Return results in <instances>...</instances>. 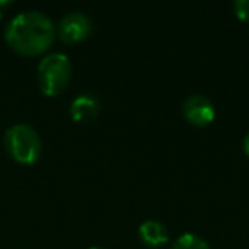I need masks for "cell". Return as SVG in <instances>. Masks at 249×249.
I'll return each instance as SVG.
<instances>
[{
  "mask_svg": "<svg viewBox=\"0 0 249 249\" xmlns=\"http://www.w3.org/2000/svg\"><path fill=\"white\" fill-rule=\"evenodd\" d=\"M242 150H244V154L249 157V132L244 135V139H242Z\"/></svg>",
  "mask_w": 249,
  "mask_h": 249,
  "instance_id": "30bf717a",
  "label": "cell"
},
{
  "mask_svg": "<svg viewBox=\"0 0 249 249\" xmlns=\"http://www.w3.org/2000/svg\"><path fill=\"white\" fill-rule=\"evenodd\" d=\"M89 249H103V248H96V246H94V248H89Z\"/></svg>",
  "mask_w": 249,
  "mask_h": 249,
  "instance_id": "7c38bea8",
  "label": "cell"
},
{
  "mask_svg": "<svg viewBox=\"0 0 249 249\" xmlns=\"http://www.w3.org/2000/svg\"><path fill=\"white\" fill-rule=\"evenodd\" d=\"M139 237L147 248H162L164 244L169 242V231L162 222L149 218L140 224Z\"/></svg>",
  "mask_w": 249,
  "mask_h": 249,
  "instance_id": "52a82bcc",
  "label": "cell"
},
{
  "mask_svg": "<svg viewBox=\"0 0 249 249\" xmlns=\"http://www.w3.org/2000/svg\"><path fill=\"white\" fill-rule=\"evenodd\" d=\"M171 249H212V248L203 237L193 234V232H186V234L174 239L173 244H171Z\"/></svg>",
  "mask_w": 249,
  "mask_h": 249,
  "instance_id": "ba28073f",
  "label": "cell"
},
{
  "mask_svg": "<svg viewBox=\"0 0 249 249\" xmlns=\"http://www.w3.org/2000/svg\"><path fill=\"white\" fill-rule=\"evenodd\" d=\"M7 154L19 164L31 166L41 156V139L33 126L26 123L12 124L4 135Z\"/></svg>",
  "mask_w": 249,
  "mask_h": 249,
  "instance_id": "7a4b0ae2",
  "label": "cell"
},
{
  "mask_svg": "<svg viewBox=\"0 0 249 249\" xmlns=\"http://www.w3.org/2000/svg\"><path fill=\"white\" fill-rule=\"evenodd\" d=\"M70 118L77 123H90L101 113V101L92 94H79L70 103Z\"/></svg>",
  "mask_w": 249,
  "mask_h": 249,
  "instance_id": "8992f818",
  "label": "cell"
},
{
  "mask_svg": "<svg viewBox=\"0 0 249 249\" xmlns=\"http://www.w3.org/2000/svg\"><path fill=\"white\" fill-rule=\"evenodd\" d=\"M232 9H234L235 18L244 22H249V0H235L232 4Z\"/></svg>",
  "mask_w": 249,
  "mask_h": 249,
  "instance_id": "9c48e42d",
  "label": "cell"
},
{
  "mask_svg": "<svg viewBox=\"0 0 249 249\" xmlns=\"http://www.w3.org/2000/svg\"><path fill=\"white\" fill-rule=\"evenodd\" d=\"M72 79V62L63 53H50L38 65V84L45 96L62 94Z\"/></svg>",
  "mask_w": 249,
  "mask_h": 249,
  "instance_id": "3957f363",
  "label": "cell"
},
{
  "mask_svg": "<svg viewBox=\"0 0 249 249\" xmlns=\"http://www.w3.org/2000/svg\"><path fill=\"white\" fill-rule=\"evenodd\" d=\"M56 28L46 14L39 11H24L11 19L5 28V43L16 53L36 56L53 45Z\"/></svg>",
  "mask_w": 249,
  "mask_h": 249,
  "instance_id": "6da1fadb",
  "label": "cell"
},
{
  "mask_svg": "<svg viewBox=\"0 0 249 249\" xmlns=\"http://www.w3.org/2000/svg\"><path fill=\"white\" fill-rule=\"evenodd\" d=\"M5 5H9V2H0V19H2V7H5Z\"/></svg>",
  "mask_w": 249,
  "mask_h": 249,
  "instance_id": "8fae6325",
  "label": "cell"
},
{
  "mask_svg": "<svg viewBox=\"0 0 249 249\" xmlns=\"http://www.w3.org/2000/svg\"><path fill=\"white\" fill-rule=\"evenodd\" d=\"M181 113L184 120L193 126L203 128L213 123L215 120V106L203 94H191L181 104Z\"/></svg>",
  "mask_w": 249,
  "mask_h": 249,
  "instance_id": "5b68a950",
  "label": "cell"
},
{
  "mask_svg": "<svg viewBox=\"0 0 249 249\" xmlns=\"http://www.w3.org/2000/svg\"><path fill=\"white\" fill-rule=\"evenodd\" d=\"M94 31V22L84 12H69L60 19L58 26H56V35L60 36L63 43H80L87 39Z\"/></svg>",
  "mask_w": 249,
  "mask_h": 249,
  "instance_id": "277c9868",
  "label": "cell"
}]
</instances>
